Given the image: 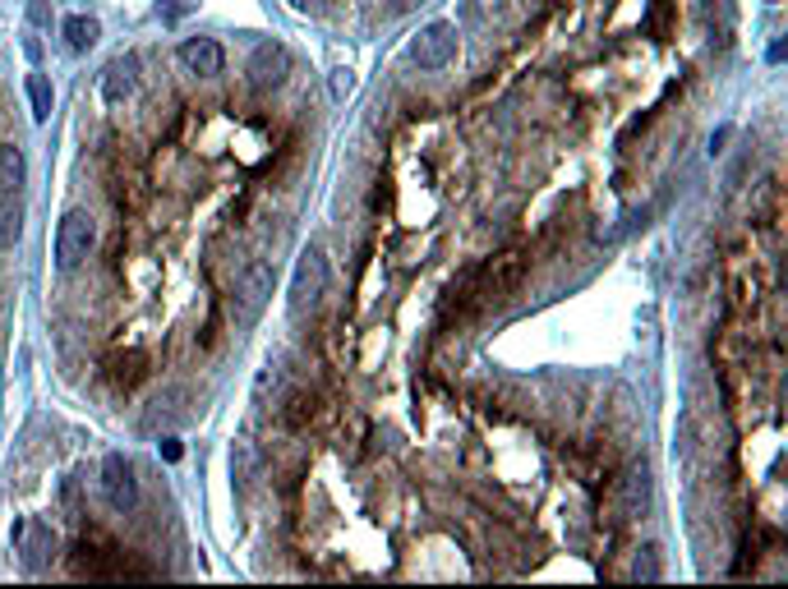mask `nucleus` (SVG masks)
Masks as SVG:
<instances>
[{"instance_id": "obj_1", "label": "nucleus", "mask_w": 788, "mask_h": 589, "mask_svg": "<svg viewBox=\"0 0 788 589\" xmlns=\"http://www.w3.org/2000/svg\"><path fill=\"white\" fill-rule=\"evenodd\" d=\"M97 245V221L88 212H65L60 226H56V267L60 272H75Z\"/></svg>"}, {"instance_id": "obj_2", "label": "nucleus", "mask_w": 788, "mask_h": 589, "mask_svg": "<svg viewBox=\"0 0 788 589\" xmlns=\"http://www.w3.org/2000/svg\"><path fill=\"white\" fill-rule=\"evenodd\" d=\"M323 290H328V258L323 249H305L300 263H296V276H291V314H305L323 300Z\"/></svg>"}, {"instance_id": "obj_3", "label": "nucleus", "mask_w": 788, "mask_h": 589, "mask_svg": "<svg viewBox=\"0 0 788 589\" xmlns=\"http://www.w3.org/2000/svg\"><path fill=\"white\" fill-rule=\"evenodd\" d=\"M452 55H457V28L452 24H429L415 42H410V60L419 65V69H443V65H452Z\"/></svg>"}, {"instance_id": "obj_4", "label": "nucleus", "mask_w": 788, "mask_h": 589, "mask_svg": "<svg viewBox=\"0 0 788 589\" xmlns=\"http://www.w3.org/2000/svg\"><path fill=\"white\" fill-rule=\"evenodd\" d=\"M102 497L120 515L138 506V479H134V470L120 452H106V461H102Z\"/></svg>"}, {"instance_id": "obj_5", "label": "nucleus", "mask_w": 788, "mask_h": 589, "mask_svg": "<svg viewBox=\"0 0 788 589\" xmlns=\"http://www.w3.org/2000/svg\"><path fill=\"white\" fill-rule=\"evenodd\" d=\"M249 74H254L258 88H277L286 74H291V55H286L281 42H258L249 55Z\"/></svg>"}, {"instance_id": "obj_6", "label": "nucleus", "mask_w": 788, "mask_h": 589, "mask_svg": "<svg viewBox=\"0 0 788 589\" xmlns=\"http://www.w3.org/2000/svg\"><path fill=\"white\" fill-rule=\"evenodd\" d=\"M180 65H185V74H198V79H217L227 55H222V46L212 42V37H189L180 46Z\"/></svg>"}, {"instance_id": "obj_7", "label": "nucleus", "mask_w": 788, "mask_h": 589, "mask_svg": "<svg viewBox=\"0 0 788 589\" xmlns=\"http://www.w3.org/2000/svg\"><path fill=\"white\" fill-rule=\"evenodd\" d=\"M10 539L19 544V553H24V566L28 571H42L46 566V553H51V530L42 525V521H15V530H10Z\"/></svg>"}, {"instance_id": "obj_8", "label": "nucleus", "mask_w": 788, "mask_h": 589, "mask_svg": "<svg viewBox=\"0 0 788 589\" xmlns=\"http://www.w3.org/2000/svg\"><path fill=\"white\" fill-rule=\"evenodd\" d=\"M134 88H138V65H134V55L111 60L106 74H102V97H106V106H120L125 97H134Z\"/></svg>"}, {"instance_id": "obj_9", "label": "nucleus", "mask_w": 788, "mask_h": 589, "mask_svg": "<svg viewBox=\"0 0 788 589\" xmlns=\"http://www.w3.org/2000/svg\"><path fill=\"white\" fill-rule=\"evenodd\" d=\"M236 290H240L245 309H258V304L268 300V294H272V263H263V258L245 263L240 276H236Z\"/></svg>"}, {"instance_id": "obj_10", "label": "nucleus", "mask_w": 788, "mask_h": 589, "mask_svg": "<svg viewBox=\"0 0 788 589\" xmlns=\"http://www.w3.org/2000/svg\"><path fill=\"white\" fill-rule=\"evenodd\" d=\"M24 175H28V162H24V153H19L15 143H0V194H19Z\"/></svg>"}, {"instance_id": "obj_11", "label": "nucleus", "mask_w": 788, "mask_h": 589, "mask_svg": "<svg viewBox=\"0 0 788 589\" xmlns=\"http://www.w3.org/2000/svg\"><path fill=\"white\" fill-rule=\"evenodd\" d=\"M97 37H102L97 19H88V15H69V19H65V42L75 46V51H88V46H97Z\"/></svg>"}, {"instance_id": "obj_12", "label": "nucleus", "mask_w": 788, "mask_h": 589, "mask_svg": "<svg viewBox=\"0 0 788 589\" xmlns=\"http://www.w3.org/2000/svg\"><path fill=\"white\" fill-rule=\"evenodd\" d=\"M660 575H664V566H660V548H641L636 562H631V580H636V584H655Z\"/></svg>"}, {"instance_id": "obj_13", "label": "nucleus", "mask_w": 788, "mask_h": 589, "mask_svg": "<svg viewBox=\"0 0 788 589\" xmlns=\"http://www.w3.org/2000/svg\"><path fill=\"white\" fill-rule=\"evenodd\" d=\"M28 102H33V120H51V84L42 74H28Z\"/></svg>"}, {"instance_id": "obj_14", "label": "nucleus", "mask_w": 788, "mask_h": 589, "mask_svg": "<svg viewBox=\"0 0 788 589\" xmlns=\"http://www.w3.org/2000/svg\"><path fill=\"white\" fill-rule=\"evenodd\" d=\"M314 414H318V396H314V392H296V396H291V405H286V424H291V428L309 424Z\"/></svg>"}, {"instance_id": "obj_15", "label": "nucleus", "mask_w": 788, "mask_h": 589, "mask_svg": "<svg viewBox=\"0 0 788 589\" xmlns=\"http://www.w3.org/2000/svg\"><path fill=\"white\" fill-rule=\"evenodd\" d=\"M19 226H24V212H19V203H0V245H15L19 240Z\"/></svg>"}, {"instance_id": "obj_16", "label": "nucleus", "mask_w": 788, "mask_h": 589, "mask_svg": "<svg viewBox=\"0 0 788 589\" xmlns=\"http://www.w3.org/2000/svg\"><path fill=\"white\" fill-rule=\"evenodd\" d=\"M111 378H116L120 387H134V383L143 378V354H138V350L120 354V359H116V374H111Z\"/></svg>"}, {"instance_id": "obj_17", "label": "nucleus", "mask_w": 788, "mask_h": 589, "mask_svg": "<svg viewBox=\"0 0 788 589\" xmlns=\"http://www.w3.org/2000/svg\"><path fill=\"white\" fill-rule=\"evenodd\" d=\"M622 488H627V506L636 511L641 502H646V497H651V474H646V465H641V470H631Z\"/></svg>"}, {"instance_id": "obj_18", "label": "nucleus", "mask_w": 788, "mask_h": 589, "mask_svg": "<svg viewBox=\"0 0 788 589\" xmlns=\"http://www.w3.org/2000/svg\"><path fill=\"white\" fill-rule=\"evenodd\" d=\"M350 88H355V74H350V69H337V74H332V97H346Z\"/></svg>"}, {"instance_id": "obj_19", "label": "nucleus", "mask_w": 788, "mask_h": 589, "mask_svg": "<svg viewBox=\"0 0 788 589\" xmlns=\"http://www.w3.org/2000/svg\"><path fill=\"white\" fill-rule=\"evenodd\" d=\"M655 33H664V24H669V0H655V10H651V19H646Z\"/></svg>"}, {"instance_id": "obj_20", "label": "nucleus", "mask_w": 788, "mask_h": 589, "mask_svg": "<svg viewBox=\"0 0 788 589\" xmlns=\"http://www.w3.org/2000/svg\"><path fill=\"white\" fill-rule=\"evenodd\" d=\"M162 456H167V461H180V442H176V437H162Z\"/></svg>"}, {"instance_id": "obj_21", "label": "nucleus", "mask_w": 788, "mask_h": 589, "mask_svg": "<svg viewBox=\"0 0 788 589\" xmlns=\"http://www.w3.org/2000/svg\"><path fill=\"white\" fill-rule=\"evenodd\" d=\"M724 143H729V129H720V134L710 138V153H724Z\"/></svg>"}, {"instance_id": "obj_22", "label": "nucleus", "mask_w": 788, "mask_h": 589, "mask_svg": "<svg viewBox=\"0 0 788 589\" xmlns=\"http://www.w3.org/2000/svg\"><path fill=\"white\" fill-rule=\"evenodd\" d=\"M410 5H419V0H392V10H410Z\"/></svg>"}]
</instances>
